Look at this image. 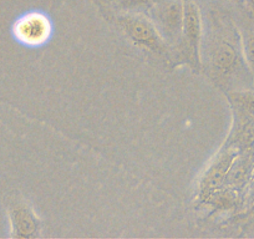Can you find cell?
I'll return each instance as SVG.
<instances>
[{
	"mask_svg": "<svg viewBox=\"0 0 254 239\" xmlns=\"http://www.w3.org/2000/svg\"><path fill=\"white\" fill-rule=\"evenodd\" d=\"M202 69H206L217 86L228 91L236 90L244 76L252 77L244 61L238 28L224 24L219 19L204 23Z\"/></svg>",
	"mask_w": 254,
	"mask_h": 239,
	"instance_id": "obj_1",
	"label": "cell"
},
{
	"mask_svg": "<svg viewBox=\"0 0 254 239\" xmlns=\"http://www.w3.org/2000/svg\"><path fill=\"white\" fill-rule=\"evenodd\" d=\"M116 23L133 45L153 54L157 58L170 60L172 50L147 14L120 13Z\"/></svg>",
	"mask_w": 254,
	"mask_h": 239,
	"instance_id": "obj_2",
	"label": "cell"
},
{
	"mask_svg": "<svg viewBox=\"0 0 254 239\" xmlns=\"http://www.w3.org/2000/svg\"><path fill=\"white\" fill-rule=\"evenodd\" d=\"M204 23L198 4L193 0H183V25L177 60L187 62L197 71L202 70V43Z\"/></svg>",
	"mask_w": 254,
	"mask_h": 239,
	"instance_id": "obj_3",
	"label": "cell"
},
{
	"mask_svg": "<svg viewBox=\"0 0 254 239\" xmlns=\"http://www.w3.org/2000/svg\"><path fill=\"white\" fill-rule=\"evenodd\" d=\"M148 16L157 26L172 53L177 51L182 36L183 0H157Z\"/></svg>",
	"mask_w": 254,
	"mask_h": 239,
	"instance_id": "obj_4",
	"label": "cell"
},
{
	"mask_svg": "<svg viewBox=\"0 0 254 239\" xmlns=\"http://www.w3.org/2000/svg\"><path fill=\"white\" fill-rule=\"evenodd\" d=\"M53 25L46 14L31 11L15 21L13 34L16 40L29 48H39L50 39Z\"/></svg>",
	"mask_w": 254,
	"mask_h": 239,
	"instance_id": "obj_5",
	"label": "cell"
},
{
	"mask_svg": "<svg viewBox=\"0 0 254 239\" xmlns=\"http://www.w3.org/2000/svg\"><path fill=\"white\" fill-rule=\"evenodd\" d=\"M11 238L34 239L41 236L43 226L33 207L25 201H13L8 206Z\"/></svg>",
	"mask_w": 254,
	"mask_h": 239,
	"instance_id": "obj_6",
	"label": "cell"
},
{
	"mask_svg": "<svg viewBox=\"0 0 254 239\" xmlns=\"http://www.w3.org/2000/svg\"><path fill=\"white\" fill-rule=\"evenodd\" d=\"M232 111H237L254 120V91L248 89H238L227 94Z\"/></svg>",
	"mask_w": 254,
	"mask_h": 239,
	"instance_id": "obj_7",
	"label": "cell"
},
{
	"mask_svg": "<svg viewBox=\"0 0 254 239\" xmlns=\"http://www.w3.org/2000/svg\"><path fill=\"white\" fill-rule=\"evenodd\" d=\"M244 61L254 80V20L242 24L238 29Z\"/></svg>",
	"mask_w": 254,
	"mask_h": 239,
	"instance_id": "obj_8",
	"label": "cell"
},
{
	"mask_svg": "<svg viewBox=\"0 0 254 239\" xmlns=\"http://www.w3.org/2000/svg\"><path fill=\"white\" fill-rule=\"evenodd\" d=\"M157 0H115L121 13L150 14Z\"/></svg>",
	"mask_w": 254,
	"mask_h": 239,
	"instance_id": "obj_9",
	"label": "cell"
},
{
	"mask_svg": "<svg viewBox=\"0 0 254 239\" xmlns=\"http://www.w3.org/2000/svg\"><path fill=\"white\" fill-rule=\"evenodd\" d=\"M248 197H249V201H251V203L254 204V175L251 179V186H249Z\"/></svg>",
	"mask_w": 254,
	"mask_h": 239,
	"instance_id": "obj_10",
	"label": "cell"
},
{
	"mask_svg": "<svg viewBox=\"0 0 254 239\" xmlns=\"http://www.w3.org/2000/svg\"><path fill=\"white\" fill-rule=\"evenodd\" d=\"M244 3H246L247 6H248L249 11H251L252 14V19L254 20V0H244Z\"/></svg>",
	"mask_w": 254,
	"mask_h": 239,
	"instance_id": "obj_11",
	"label": "cell"
},
{
	"mask_svg": "<svg viewBox=\"0 0 254 239\" xmlns=\"http://www.w3.org/2000/svg\"><path fill=\"white\" fill-rule=\"evenodd\" d=\"M228 1H233V3H237V4H243L244 0H228Z\"/></svg>",
	"mask_w": 254,
	"mask_h": 239,
	"instance_id": "obj_12",
	"label": "cell"
}]
</instances>
